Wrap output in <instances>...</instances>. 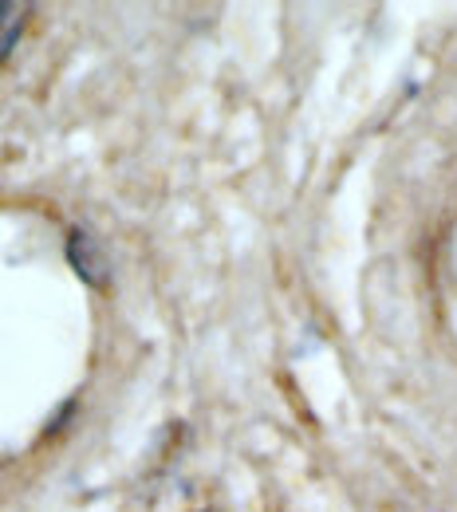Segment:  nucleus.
I'll return each mask as SVG.
<instances>
[{
	"mask_svg": "<svg viewBox=\"0 0 457 512\" xmlns=\"http://www.w3.org/2000/svg\"><path fill=\"white\" fill-rule=\"evenodd\" d=\"M20 28H24V8H16V4H0V64L8 60V52H12Z\"/></svg>",
	"mask_w": 457,
	"mask_h": 512,
	"instance_id": "obj_2",
	"label": "nucleus"
},
{
	"mask_svg": "<svg viewBox=\"0 0 457 512\" xmlns=\"http://www.w3.org/2000/svg\"><path fill=\"white\" fill-rule=\"evenodd\" d=\"M67 260L75 264V272L87 280V284H107V260L99 253V245L83 233V229H75L71 237H67Z\"/></svg>",
	"mask_w": 457,
	"mask_h": 512,
	"instance_id": "obj_1",
	"label": "nucleus"
}]
</instances>
